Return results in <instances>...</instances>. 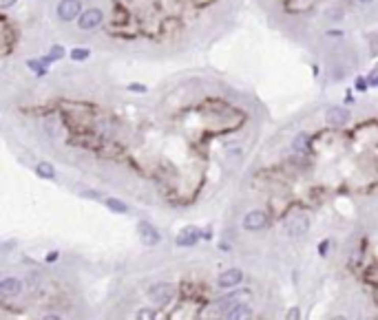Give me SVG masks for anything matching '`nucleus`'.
<instances>
[{"label":"nucleus","mask_w":378,"mask_h":320,"mask_svg":"<svg viewBox=\"0 0 378 320\" xmlns=\"http://www.w3.org/2000/svg\"><path fill=\"white\" fill-rule=\"evenodd\" d=\"M327 252V241H323V245H321V254H325Z\"/></svg>","instance_id":"obj_25"},{"label":"nucleus","mask_w":378,"mask_h":320,"mask_svg":"<svg viewBox=\"0 0 378 320\" xmlns=\"http://www.w3.org/2000/svg\"><path fill=\"white\" fill-rule=\"evenodd\" d=\"M358 3H371V0H358Z\"/></svg>","instance_id":"obj_26"},{"label":"nucleus","mask_w":378,"mask_h":320,"mask_svg":"<svg viewBox=\"0 0 378 320\" xmlns=\"http://www.w3.org/2000/svg\"><path fill=\"white\" fill-rule=\"evenodd\" d=\"M80 13H82V3L80 0H62L58 5V18L64 20V22L80 18Z\"/></svg>","instance_id":"obj_4"},{"label":"nucleus","mask_w":378,"mask_h":320,"mask_svg":"<svg viewBox=\"0 0 378 320\" xmlns=\"http://www.w3.org/2000/svg\"><path fill=\"white\" fill-rule=\"evenodd\" d=\"M243 296H248V294H245V291H235V294L225 296V298H223V301H219V305H217V307H219V309H221V314H225V311H228L230 307H235V305H237L239 301H241V298H243Z\"/></svg>","instance_id":"obj_12"},{"label":"nucleus","mask_w":378,"mask_h":320,"mask_svg":"<svg viewBox=\"0 0 378 320\" xmlns=\"http://www.w3.org/2000/svg\"><path fill=\"white\" fill-rule=\"evenodd\" d=\"M325 122L330 126H345L349 122V113L341 106H332V109L325 111Z\"/></svg>","instance_id":"obj_7"},{"label":"nucleus","mask_w":378,"mask_h":320,"mask_svg":"<svg viewBox=\"0 0 378 320\" xmlns=\"http://www.w3.org/2000/svg\"><path fill=\"white\" fill-rule=\"evenodd\" d=\"M126 89H129V91H135V93H146V86H139V84H129Z\"/></svg>","instance_id":"obj_20"},{"label":"nucleus","mask_w":378,"mask_h":320,"mask_svg":"<svg viewBox=\"0 0 378 320\" xmlns=\"http://www.w3.org/2000/svg\"><path fill=\"white\" fill-rule=\"evenodd\" d=\"M36 175L42 177V179H56V168H53L51 164H46V162H40L36 166Z\"/></svg>","instance_id":"obj_14"},{"label":"nucleus","mask_w":378,"mask_h":320,"mask_svg":"<svg viewBox=\"0 0 378 320\" xmlns=\"http://www.w3.org/2000/svg\"><path fill=\"white\" fill-rule=\"evenodd\" d=\"M298 316H301V314H298V309H296V307H292V309H290V314H288V318H290V320H296Z\"/></svg>","instance_id":"obj_22"},{"label":"nucleus","mask_w":378,"mask_h":320,"mask_svg":"<svg viewBox=\"0 0 378 320\" xmlns=\"http://www.w3.org/2000/svg\"><path fill=\"white\" fill-rule=\"evenodd\" d=\"M22 291V283L20 278H13V276H7L0 281V294L3 296H18Z\"/></svg>","instance_id":"obj_10"},{"label":"nucleus","mask_w":378,"mask_h":320,"mask_svg":"<svg viewBox=\"0 0 378 320\" xmlns=\"http://www.w3.org/2000/svg\"><path fill=\"white\" fill-rule=\"evenodd\" d=\"M308 230H310V221H308L305 215H294L288 223H285V234H288L290 238H301V236L308 234Z\"/></svg>","instance_id":"obj_2"},{"label":"nucleus","mask_w":378,"mask_h":320,"mask_svg":"<svg viewBox=\"0 0 378 320\" xmlns=\"http://www.w3.org/2000/svg\"><path fill=\"white\" fill-rule=\"evenodd\" d=\"M199 238H201V232H199L195 225H190V228H184L177 234V245H182V248H190V245L199 243Z\"/></svg>","instance_id":"obj_9"},{"label":"nucleus","mask_w":378,"mask_h":320,"mask_svg":"<svg viewBox=\"0 0 378 320\" xmlns=\"http://www.w3.org/2000/svg\"><path fill=\"white\" fill-rule=\"evenodd\" d=\"M56 258H58V252H51V254L46 256V263H53V261H56Z\"/></svg>","instance_id":"obj_24"},{"label":"nucleus","mask_w":378,"mask_h":320,"mask_svg":"<svg viewBox=\"0 0 378 320\" xmlns=\"http://www.w3.org/2000/svg\"><path fill=\"white\" fill-rule=\"evenodd\" d=\"M18 0H0V7H3V9H9L11 5H16Z\"/></svg>","instance_id":"obj_21"},{"label":"nucleus","mask_w":378,"mask_h":320,"mask_svg":"<svg viewBox=\"0 0 378 320\" xmlns=\"http://www.w3.org/2000/svg\"><path fill=\"white\" fill-rule=\"evenodd\" d=\"M42 64H46V62H44V58L40 60V62H36V60H29V62H27V66H29L31 71H38V73H42V71H44V69H42Z\"/></svg>","instance_id":"obj_18"},{"label":"nucleus","mask_w":378,"mask_h":320,"mask_svg":"<svg viewBox=\"0 0 378 320\" xmlns=\"http://www.w3.org/2000/svg\"><path fill=\"white\" fill-rule=\"evenodd\" d=\"M175 285H170V283H155L153 287H148V298H150V303H155V305H166V303H170L172 298H175Z\"/></svg>","instance_id":"obj_1"},{"label":"nucleus","mask_w":378,"mask_h":320,"mask_svg":"<svg viewBox=\"0 0 378 320\" xmlns=\"http://www.w3.org/2000/svg\"><path fill=\"white\" fill-rule=\"evenodd\" d=\"M137 236L142 238V243L148 245V248L162 243V234H159V232L155 230V225H150L148 221H139L137 223Z\"/></svg>","instance_id":"obj_6"},{"label":"nucleus","mask_w":378,"mask_h":320,"mask_svg":"<svg viewBox=\"0 0 378 320\" xmlns=\"http://www.w3.org/2000/svg\"><path fill=\"white\" fill-rule=\"evenodd\" d=\"M294 150L296 152H310V135L308 132H301V135L294 137Z\"/></svg>","instance_id":"obj_15"},{"label":"nucleus","mask_w":378,"mask_h":320,"mask_svg":"<svg viewBox=\"0 0 378 320\" xmlns=\"http://www.w3.org/2000/svg\"><path fill=\"white\" fill-rule=\"evenodd\" d=\"M62 58H64V49L60 44H56V46H51V51L44 56V62L51 64V62H58V60H62Z\"/></svg>","instance_id":"obj_16"},{"label":"nucleus","mask_w":378,"mask_h":320,"mask_svg":"<svg viewBox=\"0 0 378 320\" xmlns=\"http://www.w3.org/2000/svg\"><path fill=\"white\" fill-rule=\"evenodd\" d=\"M356 86H358V91H365V89H367V84H365V79H363V77H358Z\"/></svg>","instance_id":"obj_23"},{"label":"nucleus","mask_w":378,"mask_h":320,"mask_svg":"<svg viewBox=\"0 0 378 320\" xmlns=\"http://www.w3.org/2000/svg\"><path fill=\"white\" fill-rule=\"evenodd\" d=\"M268 223H270V217L261 210H252L243 217V228L250 230V232H259L263 228H268Z\"/></svg>","instance_id":"obj_5"},{"label":"nucleus","mask_w":378,"mask_h":320,"mask_svg":"<svg viewBox=\"0 0 378 320\" xmlns=\"http://www.w3.org/2000/svg\"><path fill=\"white\" fill-rule=\"evenodd\" d=\"M102 20H104L102 9L93 7V9H86V11L80 13V18H78V26H80L82 31H91V29H95V26L102 24Z\"/></svg>","instance_id":"obj_3"},{"label":"nucleus","mask_w":378,"mask_h":320,"mask_svg":"<svg viewBox=\"0 0 378 320\" xmlns=\"http://www.w3.org/2000/svg\"><path fill=\"white\" fill-rule=\"evenodd\" d=\"M250 316H252V309L248 305H239V303L223 314V318H230V320H248Z\"/></svg>","instance_id":"obj_11"},{"label":"nucleus","mask_w":378,"mask_h":320,"mask_svg":"<svg viewBox=\"0 0 378 320\" xmlns=\"http://www.w3.org/2000/svg\"><path fill=\"white\" fill-rule=\"evenodd\" d=\"M155 316H157V314H155L153 309H139V311H137V318H148V320H150V318H155Z\"/></svg>","instance_id":"obj_19"},{"label":"nucleus","mask_w":378,"mask_h":320,"mask_svg":"<svg viewBox=\"0 0 378 320\" xmlns=\"http://www.w3.org/2000/svg\"><path fill=\"white\" fill-rule=\"evenodd\" d=\"M91 56V49H86V46H78V49L71 51V60L73 62H82V60H89Z\"/></svg>","instance_id":"obj_17"},{"label":"nucleus","mask_w":378,"mask_h":320,"mask_svg":"<svg viewBox=\"0 0 378 320\" xmlns=\"http://www.w3.org/2000/svg\"><path fill=\"white\" fill-rule=\"evenodd\" d=\"M104 203H106V208L113 210V212H117V215H126V212H129V205H126L124 201H119V199L109 197V199H104Z\"/></svg>","instance_id":"obj_13"},{"label":"nucleus","mask_w":378,"mask_h":320,"mask_svg":"<svg viewBox=\"0 0 378 320\" xmlns=\"http://www.w3.org/2000/svg\"><path fill=\"white\" fill-rule=\"evenodd\" d=\"M241 281H243V272L232 268V270L221 272V274H219V281H217V283H219V287H225V289H228V287H237V285L241 283Z\"/></svg>","instance_id":"obj_8"}]
</instances>
